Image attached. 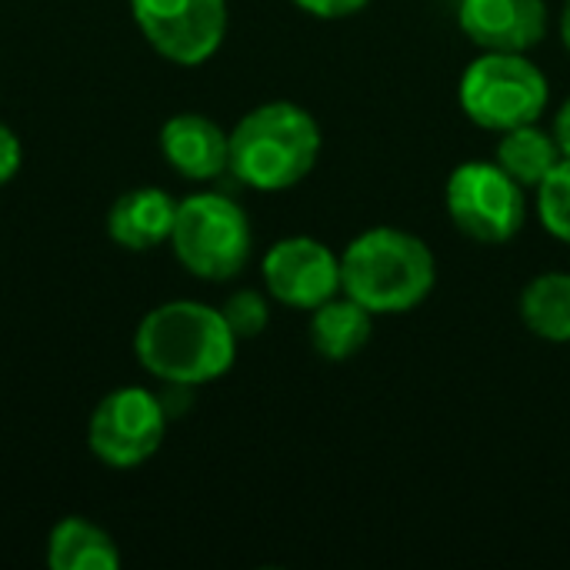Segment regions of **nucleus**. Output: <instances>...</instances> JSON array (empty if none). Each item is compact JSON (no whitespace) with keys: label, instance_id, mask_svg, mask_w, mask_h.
<instances>
[{"label":"nucleus","instance_id":"f257e3e1","mask_svg":"<svg viewBox=\"0 0 570 570\" xmlns=\"http://www.w3.org/2000/svg\"><path fill=\"white\" fill-rule=\"evenodd\" d=\"M237 344L224 311L204 301H167L154 307L134 334L140 367L174 387L220 381L237 361Z\"/></svg>","mask_w":570,"mask_h":570},{"label":"nucleus","instance_id":"f03ea898","mask_svg":"<svg viewBox=\"0 0 570 570\" xmlns=\"http://www.w3.org/2000/svg\"><path fill=\"white\" fill-rule=\"evenodd\" d=\"M438 287V257L404 227H367L341 254V291L374 317L417 311Z\"/></svg>","mask_w":570,"mask_h":570},{"label":"nucleus","instance_id":"7ed1b4c3","mask_svg":"<svg viewBox=\"0 0 570 570\" xmlns=\"http://www.w3.org/2000/svg\"><path fill=\"white\" fill-rule=\"evenodd\" d=\"M321 147L324 134L307 107L294 100H267L234 124L230 174L250 190H291L311 177Z\"/></svg>","mask_w":570,"mask_h":570},{"label":"nucleus","instance_id":"20e7f679","mask_svg":"<svg viewBox=\"0 0 570 570\" xmlns=\"http://www.w3.org/2000/svg\"><path fill=\"white\" fill-rule=\"evenodd\" d=\"M170 247L184 271L200 281L224 284L247 267L254 250V227L234 197L200 190L177 200Z\"/></svg>","mask_w":570,"mask_h":570},{"label":"nucleus","instance_id":"39448f33","mask_svg":"<svg viewBox=\"0 0 570 570\" xmlns=\"http://www.w3.org/2000/svg\"><path fill=\"white\" fill-rule=\"evenodd\" d=\"M458 100L471 124L504 134L544 117L551 80L528 53L481 50V57H474L461 77Z\"/></svg>","mask_w":570,"mask_h":570},{"label":"nucleus","instance_id":"423d86ee","mask_svg":"<svg viewBox=\"0 0 570 570\" xmlns=\"http://www.w3.org/2000/svg\"><path fill=\"white\" fill-rule=\"evenodd\" d=\"M444 207L458 234L478 244H508L524 230L528 190L498 160H464L448 177Z\"/></svg>","mask_w":570,"mask_h":570},{"label":"nucleus","instance_id":"0eeeda50","mask_svg":"<svg viewBox=\"0 0 570 570\" xmlns=\"http://www.w3.org/2000/svg\"><path fill=\"white\" fill-rule=\"evenodd\" d=\"M167 434V407L147 387H117L90 414L87 444L90 454L114 468L134 471L147 464Z\"/></svg>","mask_w":570,"mask_h":570},{"label":"nucleus","instance_id":"6e6552de","mask_svg":"<svg viewBox=\"0 0 570 570\" xmlns=\"http://www.w3.org/2000/svg\"><path fill=\"white\" fill-rule=\"evenodd\" d=\"M144 40L177 67L207 63L227 37V0H130Z\"/></svg>","mask_w":570,"mask_h":570},{"label":"nucleus","instance_id":"1a4fd4ad","mask_svg":"<svg viewBox=\"0 0 570 570\" xmlns=\"http://www.w3.org/2000/svg\"><path fill=\"white\" fill-rule=\"evenodd\" d=\"M271 301L291 311H314L341 294V254L317 237H284L267 247L261 261Z\"/></svg>","mask_w":570,"mask_h":570},{"label":"nucleus","instance_id":"9d476101","mask_svg":"<svg viewBox=\"0 0 570 570\" xmlns=\"http://www.w3.org/2000/svg\"><path fill=\"white\" fill-rule=\"evenodd\" d=\"M458 27L481 50L531 53L548 37L544 0H461Z\"/></svg>","mask_w":570,"mask_h":570},{"label":"nucleus","instance_id":"9b49d317","mask_svg":"<svg viewBox=\"0 0 570 570\" xmlns=\"http://www.w3.org/2000/svg\"><path fill=\"white\" fill-rule=\"evenodd\" d=\"M160 154L187 180H217L230 170V134L207 114L184 110L160 127Z\"/></svg>","mask_w":570,"mask_h":570},{"label":"nucleus","instance_id":"f8f14e48","mask_svg":"<svg viewBox=\"0 0 570 570\" xmlns=\"http://www.w3.org/2000/svg\"><path fill=\"white\" fill-rule=\"evenodd\" d=\"M177 200L160 187H134L120 194L107 214V234L124 250H154L170 240Z\"/></svg>","mask_w":570,"mask_h":570},{"label":"nucleus","instance_id":"ddd939ff","mask_svg":"<svg viewBox=\"0 0 570 570\" xmlns=\"http://www.w3.org/2000/svg\"><path fill=\"white\" fill-rule=\"evenodd\" d=\"M371 334H374V314L354 297H347L344 291L311 311V347L331 364H344L357 357L367 347Z\"/></svg>","mask_w":570,"mask_h":570},{"label":"nucleus","instance_id":"4468645a","mask_svg":"<svg viewBox=\"0 0 570 570\" xmlns=\"http://www.w3.org/2000/svg\"><path fill=\"white\" fill-rule=\"evenodd\" d=\"M47 564L53 570H117L120 551L100 524L73 514L53 524L47 538Z\"/></svg>","mask_w":570,"mask_h":570},{"label":"nucleus","instance_id":"2eb2a0df","mask_svg":"<svg viewBox=\"0 0 570 570\" xmlns=\"http://www.w3.org/2000/svg\"><path fill=\"white\" fill-rule=\"evenodd\" d=\"M518 314L538 341L570 344V271L531 277L518 297Z\"/></svg>","mask_w":570,"mask_h":570},{"label":"nucleus","instance_id":"dca6fc26","mask_svg":"<svg viewBox=\"0 0 570 570\" xmlns=\"http://www.w3.org/2000/svg\"><path fill=\"white\" fill-rule=\"evenodd\" d=\"M494 160L524 190H538V184L564 160V154H561L554 130H544L541 120H534V124H521L514 130H504Z\"/></svg>","mask_w":570,"mask_h":570},{"label":"nucleus","instance_id":"f3484780","mask_svg":"<svg viewBox=\"0 0 570 570\" xmlns=\"http://www.w3.org/2000/svg\"><path fill=\"white\" fill-rule=\"evenodd\" d=\"M538 217L551 237L570 244V157H564L541 184H538Z\"/></svg>","mask_w":570,"mask_h":570},{"label":"nucleus","instance_id":"a211bd4d","mask_svg":"<svg viewBox=\"0 0 570 570\" xmlns=\"http://www.w3.org/2000/svg\"><path fill=\"white\" fill-rule=\"evenodd\" d=\"M220 311H224L230 331L237 334V341H254L271 324V294H261V291L247 287V291L230 294Z\"/></svg>","mask_w":570,"mask_h":570},{"label":"nucleus","instance_id":"6ab92c4d","mask_svg":"<svg viewBox=\"0 0 570 570\" xmlns=\"http://www.w3.org/2000/svg\"><path fill=\"white\" fill-rule=\"evenodd\" d=\"M371 0H294L297 10H304L307 17L317 20H347L357 17L361 10H367Z\"/></svg>","mask_w":570,"mask_h":570},{"label":"nucleus","instance_id":"aec40b11","mask_svg":"<svg viewBox=\"0 0 570 570\" xmlns=\"http://www.w3.org/2000/svg\"><path fill=\"white\" fill-rule=\"evenodd\" d=\"M20 164H23V144L7 124H0V184L13 180Z\"/></svg>","mask_w":570,"mask_h":570},{"label":"nucleus","instance_id":"412c9836","mask_svg":"<svg viewBox=\"0 0 570 570\" xmlns=\"http://www.w3.org/2000/svg\"><path fill=\"white\" fill-rule=\"evenodd\" d=\"M551 130H554V137H558V144H561V154L570 157V97L561 104V110H558Z\"/></svg>","mask_w":570,"mask_h":570},{"label":"nucleus","instance_id":"4be33fe9","mask_svg":"<svg viewBox=\"0 0 570 570\" xmlns=\"http://www.w3.org/2000/svg\"><path fill=\"white\" fill-rule=\"evenodd\" d=\"M558 30H561V43H564V50L570 53V0H564V10H561V23H558Z\"/></svg>","mask_w":570,"mask_h":570}]
</instances>
